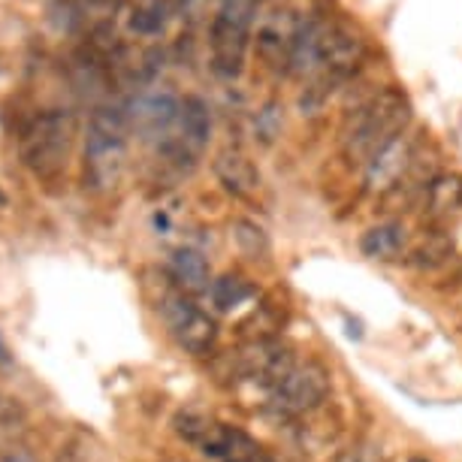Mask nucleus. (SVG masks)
Returning <instances> with one entry per match:
<instances>
[{
    "label": "nucleus",
    "mask_w": 462,
    "mask_h": 462,
    "mask_svg": "<svg viewBox=\"0 0 462 462\" xmlns=\"http://www.w3.org/2000/svg\"><path fill=\"white\" fill-rule=\"evenodd\" d=\"M411 103L399 88H383L356 106L342 127V152L351 163H369L381 148L405 134Z\"/></svg>",
    "instance_id": "obj_1"
},
{
    "label": "nucleus",
    "mask_w": 462,
    "mask_h": 462,
    "mask_svg": "<svg viewBox=\"0 0 462 462\" xmlns=\"http://www.w3.org/2000/svg\"><path fill=\"white\" fill-rule=\"evenodd\" d=\"M79 136V121L67 109L40 112L37 118L24 127L19 152L22 163L37 179H58L67 170L69 158H73V145Z\"/></svg>",
    "instance_id": "obj_2"
},
{
    "label": "nucleus",
    "mask_w": 462,
    "mask_h": 462,
    "mask_svg": "<svg viewBox=\"0 0 462 462\" xmlns=\"http://www.w3.org/2000/svg\"><path fill=\"white\" fill-rule=\"evenodd\" d=\"M127 112L97 109L85 139V181L94 190H112L127 167Z\"/></svg>",
    "instance_id": "obj_3"
},
{
    "label": "nucleus",
    "mask_w": 462,
    "mask_h": 462,
    "mask_svg": "<svg viewBox=\"0 0 462 462\" xmlns=\"http://www.w3.org/2000/svg\"><path fill=\"white\" fill-rule=\"evenodd\" d=\"M172 426L188 444H194L199 453H206L215 462H275L273 450L257 439H251L245 430L221 423L199 411H179Z\"/></svg>",
    "instance_id": "obj_4"
},
{
    "label": "nucleus",
    "mask_w": 462,
    "mask_h": 462,
    "mask_svg": "<svg viewBox=\"0 0 462 462\" xmlns=\"http://www.w3.org/2000/svg\"><path fill=\"white\" fill-rule=\"evenodd\" d=\"M254 19L257 0H221L217 6L208 28V49H212V69L221 79H236L245 67Z\"/></svg>",
    "instance_id": "obj_5"
},
{
    "label": "nucleus",
    "mask_w": 462,
    "mask_h": 462,
    "mask_svg": "<svg viewBox=\"0 0 462 462\" xmlns=\"http://www.w3.org/2000/svg\"><path fill=\"white\" fill-rule=\"evenodd\" d=\"M158 311H161V320H163V327H167V333L176 338L179 347H185V351L194 356H203L212 351V345L217 338L215 320L208 311L199 309L185 291L167 287L158 300Z\"/></svg>",
    "instance_id": "obj_6"
},
{
    "label": "nucleus",
    "mask_w": 462,
    "mask_h": 462,
    "mask_svg": "<svg viewBox=\"0 0 462 462\" xmlns=\"http://www.w3.org/2000/svg\"><path fill=\"white\" fill-rule=\"evenodd\" d=\"M273 402L284 414H305L329 396V372L318 360L293 363V369L275 383Z\"/></svg>",
    "instance_id": "obj_7"
},
{
    "label": "nucleus",
    "mask_w": 462,
    "mask_h": 462,
    "mask_svg": "<svg viewBox=\"0 0 462 462\" xmlns=\"http://www.w3.org/2000/svg\"><path fill=\"white\" fill-rule=\"evenodd\" d=\"M305 19H300L291 6H273L257 28V55L273 69H287L293 42L300 37Z\"/></svg>",
    "instance_id": "obj_8"
},
{
    "label": "nucleus",
    "mask_w": 462,
    "mask_h": 462,
    "mask_svg": "<svg viewBox=\"0 0 462 462\" xmlns=\"http://www.w3.org/2000/svg\"><path fill=\"white\" fill-rule=\"evenodd\" d=\"M179 112H181V100H176L172 94L167 91L143 94V97H136L134 106H130L127 125L143 139H163V143H167L172 136V130H176Z\"/></svg>",
    "instance_id": "obj_9"
},
{
    "label": "nucleus",
    "mask_w": 462,
    "mask_h": 462,
    "mask_svg": "<svg viewBox=\"0 0 462 462\" xmlns=\"http://www.w3.org/2000/svg\"><path fill=\"white\" fill-rule=\"evenodd\" d=\"M411 158H414L411 143H408V136L402 134L365 163V188L378 190V194L387 188H393L396 181L405 176V170L411 167Z\"/></svg>",
    "instance_id": "obj_10"
},
{
    "label": "nucleus",
    "mask_w": 462,
    "mask_h": 462,
    "mask_svg": "<svg viewBox=\"0 0 462 462\" xmlns=\"http://www.w3.org/2000/svg\"><path fill=\"white\" fill-rule=\"evenodd\" d=\"M215 172L221 179V185L236 197H251L260 188V170L248 154L236 152V148H226L215 158Z\"/></svg>",
    "instance_id": "obj_11"
},
{
    "label": "nucleus",
    "mask_w": 462,
    "mask_h": 462,
    "mask_svg": "<svg viewBox=\"0 0 462 462\" xmlns=\"http://www.w3.org/2000/svg\"><path fill=\"white\" fill-rule=\"evenodd\" d=\"M170 273H172V282H176V287H179V291H185V293H208V287H212V273H208L206 257L199 254L197 248L172 251Z\"/></svg>",
    "instance_id": "obj_12"
},
{
    "label": "nucleus",
    "mask_w": 462,
    "mask_h": 462,
    "mask_svg": "<svg viewBox=\"0 0 462 462\" xmlns=\"http://www.w3.org/2000/svg\"><path fill=\"white\" fill-rule=\"evenodd\" d=\"M402 245H405L402 224H378V226H372L360 242L363 254L372 260H393L399 251H402Z\"/></svg>",
    "instance_id": "obj_13"
},
{
    "label": "nucleus",
    "mask_w": 462,
    "mask_h": 462,
    "mask_svg": "<svg viewBox=\"0 0 462 462\" xmlns=\"http://www.w3.org/2000/svg\"><path fill=\"white\" fill-rule=\"evenodd\" d=\"M208 296H212V305L217 311H233L254 296V287H251L242 275H221L217 282H212V287H208Z\"/></svg>",
    "instance_id": "obj_14"
},
{
    "label": "nucleus",
    "mask_w": 462,
    "mask_h": 462,
    "mask_svg": "<svg viewBox=\"0 0 462 462\" xmlns=\"http://www.w3.org/2000/svg\"><path fill=\"white\" fill-rule=\"evenodd\" d=\"M167 19H170L167 0H139L134 10H130V28H134L136 33H143V37L161 33Z\"/></svg>",
    "instance_id": "obj_15"
},
{
    "label": "nucleus",
    "mask_w": 462,
    "mask_h": 462,
    "mask_svg": "<svg viewBox=\"0 0 462 462\" xmlns=\"http://www.w3.org/2000/svg\"><path fill=\"white\" fill-rule=\"evenodd\" d=\"M430 203L435 212H453L457 206H462V179L459 176L435 179L430 188Z\"/></svg>",
    "instance_id": "obj_16"
},
{
    "label": "nucleus",
    "mask_w": 462,
    "mask_h": 462,
    "mask_svg": "<svg viewBox=\"0 0 462 462\" xmlns=\"http://www.w3.org/2000/svg\"><path fill=\"white\" fill-rule=\"evenodd\" d=\"M233 239L239 242V248L245 251L248 257L266 254L269 251V239H266L263 226H257L251 221H236V226H233Z\"/></svg>",
    "instance_id": "obj_17"
},
{
    "label": "nucleus",
    "mask_w": 462,
    "mask_h": 462,
    "mask_svg": "<svg viewBox=\"0 0 462 462\" xmlns=\"http://www.w3.org/2000/svg\"><path fill=\"white\" fill-rule=\"evenodd\" d=\"M278 130H282V109H278V103H266V109L257 116V136L263 143H273Z\"/></svg>",
    "instance_id": "obj_18"
},
{
    "label": "nucleus",
    "mask_w": 462,
    "mask_h": 462,
    "mask_svg": "<svg viewBox=\"0 0 462 462\" xmlns=\"http://www.w3.org/2000/svg\"><path fill=\"white\" fill-rule=\"evenodd\" d=\"M338 462H383V457L372 448H351L338 457Z\"/></svg>",
    "instance_id": "obj_19"
},
{
    "label": "nucleus",
    "mask_w": 462,
    "mask_h": 462,
    "mask_svg": "<svg viewBox=\"0 0 462 462\" xmlns=\"http://www.w3.org/2000/svg\"><path fill=\"white\" fill-rule=\"evenodd\" d=\"M0 462H33V459L24 450H10V453H4V457H0Z\"/></svg>",
    "instance_id": "obj_20"
},
{
    "label": "nucleus",
    "mask_w": 462,
    "mask_h": 462,
    "mask_svg": "<svg viewBox=\"0 0 462 462\" xmlns=\"http://www.w3.org/2000/svg\"><path fill=\"white\" fill-rule=\"evenodd\" d=\"M6 203H10V199H6V194L0 190V206H6Z\"/></svg>",
    "instance_id": "obj_21"
},
{
    "label": "nucleus",
    "mask_w": 462,
    "mask_h": 462,
    "mask_svg": "<svg viewBox=\"0 0 462 462\" xmlns=\"http://www.w3.org/2000/svg\"><path fill=\"white\" fill-rule=\"evenodd\" d=\"M408 462H430V459H420V457H414V459H408Z\"/></svg>",
    "instance_id": "obj_22"
}]
</instances>
